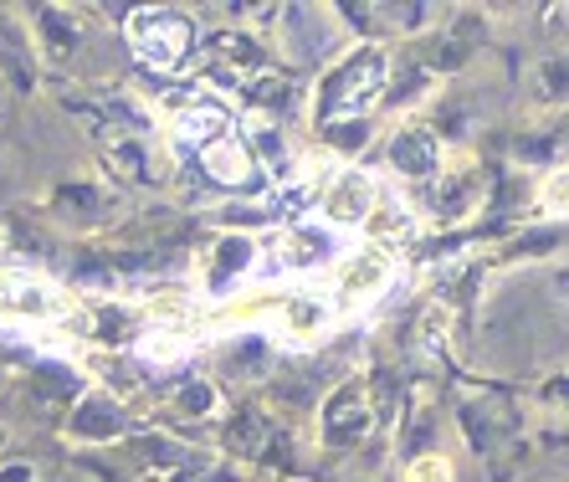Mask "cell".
<instances>
[{
  "instance_id": "1",
  "label": "cell",
  "mask_w": 569,
  "mask_h": 482,
  "mask_svg": "<svg viewBox=\"0 0 569 482\" xmlns=\"http://www.w3.org/2000/svg\"><path fill=\"white\" fill-rule=\"evenodd\" d=\"M396 82V57L385 41H355L345 57H333L313 88V119L318 129H349L370 123L375 108L390 98Z\"/></svg>"
},
{
  "instance_id": "2",
  "label": "cell",
  "mask_w": 569,
  "mask_h": 482,
  "mask_svg": "<svg viewBox=\"0 0 569 482\" xmlns=\"http://www.w3.org/2000/svg\"><path fill=\"white\" fill-rule=\"evenodd\" d=\"M123 37H129L133 57L144 68H159V72H174L186 68L190 52H196V21L174 6H144L123 21Z\"/></svg>"
},
{
  "instance_id": "3",
  "label": "cell",
  "mask_w": 569,
  "mask_h": 482,
  "mask_svg": "<svg viewBox=\"0 0 569 482\" xmlns=\"http://www.w3.org/2000/svg\"><path fill=\"white\" fill-rule=\"evenodd\" d=\"M421 201L441 227H462V221H472V215L488 205V170H482V160H477L472 149H451L437 180L421 185Z\"/></svg>"
},
{
  "instance_id": "4",
  "label": "cell",
  "mask_w": 569,
  "mask_h": 482,
  "mask_svg": "<svg viewBox=\"0 0 569 482\" xmlns=\"http://www.w3.org/2000/svg\"><path fill=\"white\" fill-rule=\"evenodd\" d=\"M380 201H385L380 170H370V164H339L318 185V221L329 231H365Z\"/></svg>"
},
{
  "instance_id": "5",
  "label": "cell",
  "mask_w": 569,
  "mask_h": 482,
  "mask_svg": "<svg viewBox=\"0 0 569 482\" xmlns=\"http://www.w3.org/2000/svg\"><path fill=\"white\" fill-rule=\"evenodd\" d=\"M380 415H375V390L365 380H345L333 385L318 405V442L329 452H359L375 436Z\"/></svg>"
},
{
  "instance_id": "6",
  "label": "cell",
  "mask_w": 569,
  "mask_h": 482,
  "mask_svg": "<svg viewBox=\"0 0 569 482\" xmlns=\"http://www.w3.org/2000/svg\"><path fill=\"white\" fill-rule=\"evenodd\" d=\"M390 282H396V257L365 241V247L339 257V268L329 272V303L333 313H359L370 303H380L390 293Z\"/></svg>"
},
{
  "instance_id": "7",
  "label": "cell",
  "mask_w": 569,
  "mask_h": 482,
  "mask_svg": "<svg viewBox=\"0 0 569 482\" xmlns=\"http://www.w3.org/2000/svg\"><path fill=\"white\" fill-rule=\"evenodd\" d=\"M447 154H451L447 139H441L431 123H421V119L396 123L390 139H385V164H390V174L406 180L411 190L431 185V180L441 174V164H447Z\"/></svg>"
},
{
  "instance_id": "8",
  "label": "cell",
  "mask_w": 569,
  "mask_h": 482,
  "mask_svg": "<svg viewBox=\"0 0 569 482\" xmlns=\"http://www.w3.org/2000/svg\"><path fill=\"white\" fill-rule=\"evenodd\" d=\"M67 313H72V303L47 278H37V272H0V319L62 329Z\"/></svg>"
},
{
  "instance_id": "9",
  "label": "cell",
  "mask_w": 569,
  "mask_h": 482,
  "mask_svg": "<svg viewBox=\"0 0 569 482\" xmlns=\"http://www.w3.org/2000/svg\"><path fill=\"white\" fill-rule=\"evenodd\" d=\"M67 436L82 446H113L129 436V405L119 401V395H108V390L88 385L72 401V411H67Z\"/></svg>"
},
{
  "instance_id": "10",
  "label": "cell",
  "mask_w": 569,
  "mask_h": 482,
  "mask_svg": "<svg viewBox=\"0 0 569 482\" xmlns=\"http://www.w3.org/2000/svg\"><path fill=\"white\" fill-rule=\"evenodd\" d=\"M231 134H237V113L221 98H186L170 113V139L180 149H196V154H206L211 144H221Z\"/></svg>"
},
{
  "instance_id": "11",
  "label": "cell",
  "mask_w": 569,
  "mask_h": 482,
  "mask_svg": "<svg viewBox=\"0 0 569 482\" xmlns=\"http://www.w3.org/2000/svg\"><path fill=\"white\" fill-rule=\"evenodd\" d=\"M257 262H262V241L247 237V231H231L226 227L221 237L211 241V252H206V288H231V282L252 278Z\"/></svg>"
},
{
  "instance_id": "12",
  "label": "cell",
  "mask_w": 569,
  "mask_h": 482,
  "mask_svg": "<svg viewBox=\"0 0 569 482\" xmlns=\"http://www.w3.org/2000/svg\"><path fill=\"white\" fill-rule=\"evenodd\" d=\"M200 170L211 174L216 185H226V190H257L267 180V170L257 164V154L247 149V139H237V134L206 149V154H200Z\"/></svg>"
},
{
  "instance_id": "13",
  "label": "cell",
  "mask_w": 569,
  "mask_h": 482,
  "mask_svg": "<svg viewBox=\"0 0 569 482\" xmlns=\"http://www.w3.org/2000/svg\"><path fill=\"white\" fill-rule=\"evenodd\" d=\"M108 211H113V195L103 185H93V180H62L52 190V215L62 227H82V231L103 227Z\"/></svg>"
},
{
  "instance_id": "14",
  "label": "cell",
  "mask_w": 569,
  "mask_h": 482,
  "mask_svg": "<svg viewBox=\"0 0 569 482\" xmlns=\"http://www.w3.org/2000/svg\"><path fill=\"white\" fill-rule=\"evenodd\" d=\"M333 11H288L282 21V52L292 62H313V57H329L333 47Z\"/></svg>"
},
{
  "instance_id": "15",
  "label": "cell",
  "mask_w": 569,
  "mask_h": 482,
  "mask_svg": "<svg viewBox=\"0 0 569 482\" xmlns=\"http://www.w3.org/2000/svg\"><path fill=\"white\" fill-rule=\"evenodd\" d=\"M129 456H133V468L180 478V472L196 462V446L180 442V436H170V431H149V436H133L129 442Z\"/></svg>"
},
{
  "instance_id": "16",
  "label": "cell",
  "mask_w": 569,
  "mask_h": 482,
  "mask_svg": "<svg viewBox=\"0 0 569 482\" xmlns=\"http://www.w3.org/2000/svg\"><path fill=\"white\" fill-rule=\"evenodd\" d=\"M416 231H421V227H416L411 201H400V195H390V190H385V201L375 205L370 227H365V241H370V247H380V252L396 257V247L416 241Z\"/></svg>"
},
{
  "instance_id": "17",
  "label": "cell",
  "mask_w": 569,
  "mask_h": 482,
  "mask_svg": "<svg viewBox=\"0 0 569 482\" xmlns=\"http://www.w3.org/2000/svg\"><path fill=\"white\" fill-rule=\"evenodd\" d=\"M31 27H37V47H41V57H47V62H57V68H62V62H72V57H78L82 31H78V21H72V16H62V11H52V6H47V11L31 16Z\"/></svg>"
},
{
  "instance_id": "18",
  "label": "cell",
  "mask_w": 569,
  "mask_h": 482,
  "mask_svg": "<svg viewBox=\"0 0 569 482\" xmlns=\"http://www.w3.org/2000/svg\"><path fill=\"white\" fill-rule=\"evenodd\" d=\"M206 52L216 57V62H231V68H241V78H257V72H267L272 62H267V52L257 47L247 31H211L206 37Z\"/></svg>"
},
{
  "instance_id": "19",
  "label": "cell",
  "mask_w": 569,
  "mask_h": 482,
  "mask_svg": "<svg viewBox=\"0 0 569 482\" xmlns=\"http://www.w3.org/2000/svg\"><path fill=\"white\" fill-rule=\"evenodd\" d=\"M221 411V385L216 380H186L170 390V415L174 421H211Z\"/></svg>"
},
{
  "instance_id": "20",
  "label": "cell",
  "mask_w": 569,
  "mask_h": 482,
  "mask_svg": "<svg viewBox=\"0 0 569 482\" xmlns=\"http://www.w3.org/2000/svg\"><path fill=\"white\" fill-rule=\"evenodd\" d=\"M221 364L226 375H267V364H272V339L267 334H241L221 349Z\"/></svg>"
},
{
  "instance_id": "21",
  "label": "cell",
  "mask_w": 569,
  "mask_h": 482,
  "mask_svg": "<svg viewBox=\"0 0 569 482\" xmlns=\"http://www.w3.org/2000/svg\"><path fill=\"white\" fill-rule=\"evenodd\" d=\"M267 442V415L257 411V405H241V411H231V421H226V446L237 456H257Z\"/></svg>"
},
{
  "instance_id": "22",
  "label": "cell",
  "mask_w": 569,
  "mask_h": 482,
  "mask_svg": "<svg viewBox=\"0 0 569 482\" xmlns=\"http://www.w3.org/2000/svg\"><path fill=\"white\" fill-rule=\"evenodd\" d=\"M533 211L549 215V221H569V164L539 174V185H533Z\"/></svg>"
},
{
  "instance_id": "23",
  "label": "cell",
  "mask_w": 569,
  "mask_h": 482,
  "mask_svg": "<svg viewBox=\"0 0 569 482\" xmlns=\"http://www.w3.org/2000/svg\"><path fill=\"white\" fill-rule=\"evenodd\" d=\"M406 482H457V456L451 452H416L406 462Z\"/></svg>"
},
{
  "instance_id": "24",
  "label": "cell",
  "mask_w": 569,
  "mask_h": 482,
  "mask_svg": "<svg viewBox=\"0 0 569 482\" xmlns=\"http://www.w3.org/2000/svg\"><path fill=\"white\" fill-rule=\"evenodd\" d=\"M539 82H543V98H569V57H543Z\"/></svg>"
},
{
  "instance_id": "25",
  "label": "cell",
  "mask_w": 569,
  "mask_h": 482,
  "mask_svg": "<svg viewBox=\"0 0 569 482\" xmlns=\"http://www.w3.org/2000/svg\"><path fill=\"white\" fill-rule=\"evenodd\" d=\"M37 478H41V468L37 462H27V456H16V462L0 468V482H37Z\"/></svg>"
},
{
  "instance_id": "26",
  "label": "cell",
  "mask_w": 569,
  "mask_h": 482,
  "mask_svg": "<svg viewBox=\"0 0 569 482\" xmlns=\"http://www.w3.org/2000/svg\"><path fill=\"white\" fill-rule=\"evenodd\" d=\"M0 446H6V431H0Z\"/></svg>"
}]
</instances>
